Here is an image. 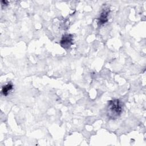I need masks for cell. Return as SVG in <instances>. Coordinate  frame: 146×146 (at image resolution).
Masks as SVG:
<instances>
[{"instance_id": "obj_5", "label": "cell", "mask_w": 146, "mask_h": 146, "mask_svg": "<svg viewBox=\"0 0 146 146\" xmlns=\"http://www.w3.org/2000/svg\"><path fill=\"white\" fill-rule=\"evenodd\" d=\"M2 3H4V4H2V6H3L4 5H7L8 3V1H2Z\"/></svg>"}, {"instance_id": "obj_2", "label": "cell", "mask_w": 146, "mask_h": 146, "mask_svg": "<svg viewBox=\"0 0 146 146\" xmlns=\"http://www.w3.org/2000/svg\"><path fill=\"white\" fill-rule=\"evenodd\" d=\"M73 35L70 34L63 35L60 42V46L64 49L69 48L73 43Z\"/></svg>"}, {"instance_id": "obj_1", "label": "cell", "mask_w": 146, "mask_h": 146, "mask_svg": "<svg viewBox=\"0 0 146 146\" xmlns=\"http://www.w3.org/2000/svg\"><path fill=\"white\" fill-rule=\"evenodd\" d=\"M107 114L110 118L115 119L123 112V103L119 99H113L108 102Z\"/></svg>"}, {"instance_id": "obj_3", "label": "cell", "mask_w": 146, "mask_h": 146, "mask_svg": "<svg viewBox=\"0 0 146 146\" xmlns=\"http://www.w3.org/2000/svg\"><path fill=\"white\" fill-rule=\"evenodd\" d=\"M110 13V9H104L102 12L101 13L99 17L98 18V26H100L103 24L106 23L108 21V17Z\"/></svg>"}, {"instance_id": "obj_4", "label": "cell", "mask_w": 146, "mask_h": 146, "mask_svg": "<svg viewBox=\"0 0 146 146\" xmlns=\"http://www.w3.org/2000/svg\"><path fill=\"white\" fill-rule=\"evenodd\" d=\"M13 86L12 83H9L2 87L1 92L4 96H7L9 94L10 92L13 90Z\"/></svg>"}]
</instances>
